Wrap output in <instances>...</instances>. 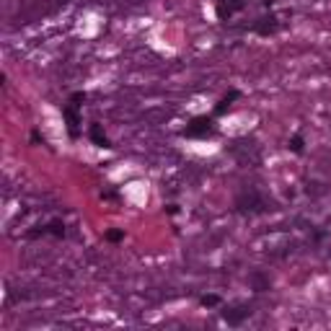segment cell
<instances>
[{
	"label": "cell",
	"instance_id": "6da1fadb",
	"mask_svg": "<svg viewBox=\"0 0 331 331\" xmlns=\"http://www.w3.org/2000/svg\"><path fill=\"white\" fill-rule=\"evenodd\" d=\"M251 316V308L249 305H230L223 311V321H228L230 326H241L246 318Z\"/></svg>",
	"mask_w": 331,
	"mask_h": 331
},
{
	"label": "cell",
	"instance_id": "7a4b0ae2",
	"mask_svg": "<svg viewBox=\"0 0 331 331\" xmlns=\"http://www.w3.org/2000/svg\"><path fill=\"white\" fill-rule=\"evenodd\" d=\"M212 132V119H207V117H197L189 127H186V135L189 137H207Z\"/></svg>",
	"mask_w": 331,
	"mask_h": 331
},
{
	"label": "cell",
	"instance_id": "3957f363",
	"mask_svg": "<svg viewBox=\"0 0 331 331\" xmlns=\"http://www.w3.org/2000/svg\"><path fill=\"white\" fill-rule=\"evenodd\" d=\"M217 18L220 21H228L235 11H241L244 8V0H217Z\"/></svg>",
	"mask_w": 331,
	"mask_h": 331
},
{
	"label": "cell",
	"instance_id": "277c9868",
	"mask_svg": "<svg viewBox=\"0 0 331 331\" xmlns=\"http://www.w3.org/2000/svg\"><path fill=\"white\" fill-rule=\"evenodd\" d=\"M62 117H65V122H68V132H70V137H78V124H80V117H78V112H75V106L62 109Z\"/></svg>",
	"mask_w": 331,
	"mask_h": 331
},
{
	"label": "cell",
	"instance_id": "5b68a950",
	"mask_svg": "<svg viewBox=\"0 0 331 331\" xmlns=\"http://www.w3.org/2000/svg\"><path fill=\"white\" fill-rule=\"evenodd\" d=\"M256 31H259L261 36H267V34H274V31H277V18H274V16H264V18H259V24H256Z\"/></svg>",
	"mask_w": 331,
	"mask_h": 331
},
{
	"label": "cell",
	"instance_id": "8992f818",
	"mask_svg": "<svg viewBox=\"0 0 331 331\" xmlns=\"http://www.w3.org/2000/svg\"><path fill=\"white\" fill-rule=\"evenodd\" d=\"M91 140H93L99 148H112V145H109V137L104 135L101 124H91Z\"/></svg>",
	"mask_w": 331,
	"mask_h": 331
},
{
	"label": "cell",
	"instance_id": "52a82bcc",
	"mask_svg": "<svg viewBox=\"0 0 331 331\" xmlns=\"http://www.w3.org/2000/svg\"><path fill=\"white\" fill-rule=\"evenodd\" d=\"M235 99H238V91H230V93H228L223 101H220V104L215 106V114H217V117H223V114L228 112V109H230V104H233Z\"/></svg>",
	"mask_w": 331,
	"mask_h": 331
},
{
	"label": "cell",
	"instance_id": "ba28073f",
	"mask_svg": "<svg viewBox=\"0 0 331 331\" xmlns=\"http://www.w3.org/2000/svg\"><path fill=\"white\" fill-rule=\"evenodd\" d=\"M52 235H57V238H62L65 235V225L60 223V220H52V223H50V228H47Z\"/></svg>",
	"mask_w": 331,
	"mask_h": 331
},
{
	"label": "cell",
	"instance_id": "9c48e42d",
	"mask_svg": "<svg viewBox=\"0 0 331 331\" xmlns=\"http://www.w3.org/2000/svg\"><path fill=\"white\" fill-rule=\"evenodd\" d=\"M122 238H124L122 230H106V241H109V244H119Z\"/></svg>",
	"mask_w": 331,
	"mask_h": 331
},
{
	"label": "cell",
	"instance_id": "30bf717a",
	"mask_svg": "<svg viewBox=\"0 0 331 331\" xmlns=\"http://www.w3.org/2000/svg\"><path fill=\"white\" fill-rule=\"evenodd\" d=\"M290 148H293V153H303V137L295 135V137L290 140Z\"/></svg>",
	"mask_w": 331,
	"mask_h": 331
},
{
	"label": "cell",
	"instance_id": "8fae6325",
	"mask_svg": "<svg viewBox=\"0 0 331 331\" xmlns=\"http://www.w3.org/2000/svg\"><path fill=\"white\" fill-rule=\"evenodd\" d=\"M254 285H256L259 290H267L269 288V279H264L261 274H254Z\"/></svg>",
	"mask_w": 331,
	"mask_h": 331
},
{
	"label": "cell",
	"instance_id": "7c38bea8",
	"mask_svg": "<svg viewBox=\"0 0 331 331\" xmlns=\"http://www.w3.org/2000/svg\"><path fill=\"white\" fill-rule=\"evenodd\" d=\"M217 303H220L217 295H205V298H202V305H207V308H215Z\"/></svg>",
	"mask_w": 331,
	"mask_h": 331
},
{
	"label": "cell",
	"instance_id": "4fadbf2b",
	"mask_svg": "<svg viewBox=\"0 0 331 331\" xmlns=\"http://www.w3.org/2000/svg\"><path fill=\"white\" fill-rule=\"evenodd\" d=\"M83 101H85V93H80V91H78V93H73V96H70V104H73V106H80V104H83Z\"/></svg>",
	"mask_w": 331,
	"mask_h": 331
},
{
	"label": "cell",
	"instance_id": "5bb4252c",
	"mask_svg": "<svg viewBox=\"0 0 331 331\" xmlns=\"http://www.w3.org/2000/svg\"><path fill=\"white\" fill-rule=\"evenodd\" d=\"M62 3H68V0H62Z\"/></svg>",
	"mask_w": 331,
	"mask_h": 331
}]
</instances>
